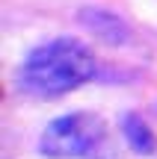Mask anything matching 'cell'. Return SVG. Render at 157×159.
Masks as SVG:
<instances>
[{"label": "cell", "mask_w": 157, "mask_h": 159, "mask_svg": "<svg viewBox=\"0 0 157 159\" xmlns=\"http://www.w3.org/2000/svg\"><path fill=\"white\" fill-rule=\"evenodd\" d=\"M95 77V56L77 39H53L30 50L18 71L21 91L36 97H59Z\"/></svg>", "instance_id": "cell-1"}, {"label": "cell", "mask_w": 157, "mask_h": 159, "mask_svg": "<svg viewBox=\"0 0 157 159\" xmlns=\"http://www.w3.org/2000/svg\"><path fill=\"white\" fill-rule=\"evenodd\" d=\"M104 139V121L92 112L59 115L45 127L39 150L51 159H80L89 156Z\"/></svg>", "instance_id": "cell-2"}, {"label": "cell", "mask_w": 157, "mask_h": 159, "mask_svg": "<svg viewBox=\"0 0 157 159\" xmlns=\"http://www.w3.org/2000/svg\"><path fill=\"white\" fill-rule=\"evenodd\" d=\"M80 24L95 35L101 39L104 44H128L130 41V27L116 15V12H107V9H80Z\"/></svg>", "instance_id": "cell-3"}, {"label": "cell", "mask_w": 157, "mask_h": 159, "mask_svg": "<svg viewBox=\"0 0 157 159\" xmlns=\"http://www.w3.org/2000/svg\"><path fill=\"white\" fill-rule=\"evenodd\" d=\"M122 133H125L128 144L136 150V153L151 156L154 150H157V136L151 133V127H148L145 121L140 118V115H134V112L125 115V118H122Z\"/></svg>", "instance_id": "cell-4"}, {"label": "cell", "mask_w": 157, "mask_h": 159, "mask_svg": "<svg viewBox=\"0 0 157 159\" xmlns=\"http://www.w3.org/2000/svg\"><path fill=\"white\" fill-rule=\"evenodd\" d=\"M154 109H157V103H154Z\"/></svg>", "instance_id": "cell-5"}]
</instances>
